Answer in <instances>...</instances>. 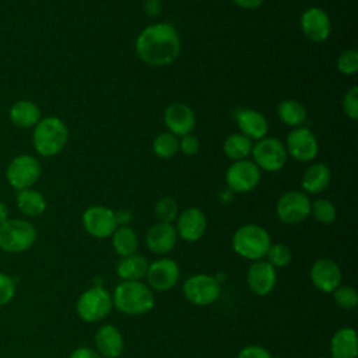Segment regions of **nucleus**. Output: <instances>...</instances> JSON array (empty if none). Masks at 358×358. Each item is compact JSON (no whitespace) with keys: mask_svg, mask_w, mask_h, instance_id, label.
<instances>
[{"mask_svg":"<svg viewBox=\"0 0 358 358\" xmlns=\"http://www.w3.org/2000/svg\"><path fill=\"white\" fill-rule=\"evenodd\" d=\"M138 59L152 67H164L176 60L180 53V39L169 22H155L145 27L136 39Z\"/></svg>","mask_w":358,"mask_h":358,"instance_id":"obj_1","label":"nucleus"},{"mask_svg":"<svg viewBox=\"0 0 358 358\" xmlns=\"http://www.w3.org/2000/svg\"><path fill=\"white\" fill-rule=\"evenodd\" d=\"M113 306L129 316L148 313L155 303L154 291L143 281H122L112 295Z\"/></svg>","mask_w":358,"mask_h":358,"instance_id":"obj_2","label":"nucleus"},{"mask_svg":"<svg viewBox=\"0 0 358 358\" xmlns=\"http://www.w3.org/2000/svg\"><path fill=\"white\" fill-rule=\"evenodd\" d=\"M69 140L67 124L57 116H45L34 126L32 145L42 157H55L63 151Z\"/></svg>","mask_w":358,"mask_h":358,"instance_id":"obj_3","label":"nucleus"},{"mask_svg":"<svg viewBox=\"0 0 358 358\" xmlns=\"http://www.w3.org/2000/svg\"><path fill=\"white\" fill-rule=\"evenodd\" d=\"M271 239L268 232L257 224H245L232 235V249L248 260H260L266 256Z\"/></svg>","mask_w":358,"mask_h":358,"instance_id":"obj_4","label":"nucleus"},{"mask_svg":"<svg viewBox=\"0 0 358 358\" xmlns=\"http://www.w3.org/2000/svg\"><path fill=\"white\" fill-rule=\"evenodd\" d=\"M113 308L112 295L101 285L85 289L76 303V310L80 319L88 323L101 322Z\"/></svg>","mask_w":358,"mask_h":358,"instance_id":"obj_5","label":"nucleus"},{"mask_svg":"<svg viewBox=\"0 0 358 358\" xmlns=\"http://www.w3.org/2000/svg\"><path fill=\"white\" fill-rule=\"evenodd\" d=\"M36 239L35 227L25 220H6L0 224V248L17 253L29 249Z\"/></svg>","mask_w":358,"mask_h":358,"instance_id":"obj_6","label":"nucleus"},{"mask_svg":"<svg viewBox=\"0 0 358 358\" xmlns=\"http://www.w3.org/2000/svg\"><path fill=\"white\" fill-rule=\"evenodd\" d=\"M42 166L36 157L31 154H20L14 157L6 168V179L15 190L32 187L41 178Z\"/></svg>","mask_w":358,"mask_h":358,"instance_id":"obj_7","label":"nucleus"},{"mask_svg":"<svg viewBox=\"0 0 358 358\" xmlns=\"http://www.w3.org/2000/svg\"><path fill=\"white\" fill-rule=\"evenodd\" d=\"M250 155L257 168L267 172H277L284 168L288 154L284 143L275 137H263L252 147Z\"/></svg>","mask_w":358,"mask_h":358,"instance_id":"obj_8","label":"nucleus"},{"mask_svg":"<svg viewBox=\"0 0 358 358\" xmlns=\"http://www.w3.org/2000/svg\"><path fill=\"white\" fill-rule=\"evenodd\" d=\"M182 289L185 298L196 306H208L221 295L218 280L208 274H194L186 278Z\"/></svg>","mask_w":358,"mask_h":358,"instance_id":"obj_9","label":"nucleus"},{"mask_svg":"<svg viewBox=\"0 0 358 358\" xmlns=\"http://www.w3.org/2000/svg\"><path fill=\"white\" fill-rule=\"evenodd\" d=\"M310 199L306 193L291 190L284 193L275 206V213L280 221L288 225H295L305 221L310 215Z\"/></svg>","mask_w":358,"mask_h":358,"instance_id":"obj_10","label":"nucleus"},{"mask_svg":"<svg viewBox=\"0 0 358 358\" xmlns=\"http://www.w3.org/2000/svg\"><path fill=\"white\" fill-rule=\"evenodd\" d=\"M262 179V171L250 159L234 161L225 173V182L234 193H248L253 190Z\"/></svg>","mask_w":358,"mask_h":358,"instance_id":"obj_11","label":"nucleus"},{"mask_svg":"<svg viewBox=\"0 0 358 358\" xmlns=\"http://www.w3.org/2000/svg\"><path fill=\"white\" fill-rule=\"evenodd\" d=\"M287 154L299 162H310L317 157L319 143L316 136L303 126L292 129L285 138Z\"/></svg>","mask_w":358,"mask_h":358,"instance_id":"obj_12","label":"nucleus"},{"mask_svg":"<svg viewBox=\"0 0 358 358\" xmlns=\"http://www.w3.org/2000/svg\"><path fill=\"white\" fill-rule=\"evenodd\" d=\"M83 227L88 235L105 239L112 236L119 225L112 208L105 206H91L83 213Z\"/></svg>","mask_w":358,"mask_h":358,"instance_id":"obj_13","label":"nucleus"},{"mask_svg":"<svg viewBox=\"0 0 358 358\" xmlns=\"http://www.w3.org/2000/svg\"><path fill=\"white\" fill-rule=\"evenodd\" d=\"M145 278L148 282L147 285L152 291L165 292L178 284L180 278V270L175 260L161 257L148 264Z\"/></svg>","mask_w":358,"mask_h":358,"instance_id":"obj_14","label":"nucleus"},{"mask_svg":"<svg viewBox=\"0 0 358 358\" xmlns=\"http://www.w3.org/2000/svg\"><path fill=\"white\" fill-rule=\"evenodd\" d=\"M301 29L312 42H324L331 32V21L329 14L320 7L306 8L299 20Z\"/></svg>","mask_w":358,"mask_h":358,"instance_id":"obj_15","label":"nucleus"},{"mask_svg":"<svg viewBox=\"0 0 358 358\" xmlns=\"http://www.w3.org/2000/svg\"><path fill=\"white\" fill-rule=\"evenodd\" d=\"M164 124L168 131L176 137L193 131L196 126V115L190 106L183 102H173L164 110Z\"/></svg>","mask_w":358,"mask_h":358,"instance_id":"obj_16","label":"nucleus"},{"mask_svg":"<svg viewBox=\"0 0 358 358\" xmlns=\"http://www.w3.org/2000/svg\"><path fill=\"white\" fill-rule=\"evenodd\" d=\"M246 282L253 294L259 296L268 295L277 282L275 268L267 260H255L248 268Z\"/></svg>","mask_w":358,"mask_h":358,"instance_id":"obj_17","label":"nucleus"},{"mask_svg":"<svg viewBox=\"0 0 358 358\" xmlns=\"http://www.w3.org/2000/svg\"><path fill=\"white\" fill-rule=\"evenodd\" d=\"M176 234L186 242L199 241L207 228V220L201 210L196 207H189L178 214L176 217Z\"/></svg>","mask_w":358,"mask_h":358,"instance_id":"obj_18","label":"nucleus"},{"mask_svg":"<svg viewBox=\"0 0 358 358\" xmlns=\"http://www.w3.org/2000/svg\"><path fill=\"white\" fill-rule=\"evenodd\" d=\"M312 284L322 292L331 294L341 282V270L338 264L330 259H317L309 271Z\"/></svg>","mask_w":358,"mask_h":358,"instance_id":"obj_19","label":"nucleus"},{"mask_svg":"<svg viewBox=\"0 0 358 358\" xmlns=\"http://www.w3.org/2000/svg\"><path fill=\"white\" fill-rule=\"evenodd\" d=\"M178 242V234L175 225L168 222H157L154 224L147 235L145 245L150 252L155 255H166L169 253Z\"/></svg>","mask_w":358,"mask_h":358,"instance_id":"obj_20","label":"nucleus"},{"mask_svg":"<svg viewBox=\"0 0 358 358\" xmlns=\"http://www.w3.org/2000/svg\"><path fill=\"white\" fill-rule=\"evenodd\" d=\"M234 116L241 133L248 138L257 141L267 136L268 123L263 113L249 108H239Z\"/></svg>","mask_w":358,"mask_h":358,"instance_id":"obj_21","label":"nucleus"},{"mask_svg":"<svg viewBox=\"0 0 358 358\" xmlns=\"http://www.w3.org/2000/svg\"><path fill=\"white\" fill-rule=\"evenodd\" d=\"M95 347L103 358H119L124 350L123 336L113 324H103L95 333Z\"/></svg>","mask_w":358,"mask_h":358,"instance_id":"obj_22","label":"nucleus"},{"mask_svg":"<svg viewBox=\"0 0 358 358\" xmlns=\"http://www.w3.org/2000/svg\"><path fill=\"white\" fill-rule=\"evenodd\" d=\"M8 117L14 126L20 129H31L41 120L42 112L35 102L20 99L10 106Z\"/></svg>","mask_w":358,"mask_h":358,"instance_id":"obj_23","label":"nucleus"},{"mask_svg":"<svg viewBox=\"0 0 358 358\" xmlns=\"http://www.w3.org/2000/svg\"><path fill=\"white\" fill-rule=\"evenodd\" d=\"M357 333L351 327L338 329L330 340V358H357Z\"/></svg>","mask_w":358,"mask_h":358,"instance_id":"obj_24","label":"nucleus"},{"mask_svg":"<svg viewBox=\"0 0 358 358\" xmlns=\"http://www.w3.org/2000/svg\"><path fill=\"white\" fill-rule=\"evenodd\" d=\"M330 179H331L330 168L323 162H315L306 168L301 179V186L303 189V193L317 194L329 186Z\"/></svg>","mask_w":358,"mask_h":358,"instance_id":"obj_25","label":"nucleus"},{"mask_svg":"<svg viewBox=\"0 0 358 358\" xmlns=\"http://www.w3.org/2000/svg\"><path fill=\"white\" fill-rule=\"evenodd\" d=\"M148 264L150 263L145 256L133 253L119 259L116 264V274L122 281H140L145 277Z\"/></svg>","mask_w":358,"mask_h":358,"instance_id":"obj_26","label":"nucleus"},{"mask_svg":"<svg viewBox=\"0 0 358 358\" xmlns=\"http://www.w3.org/2000/svg\"><path fill=\"white\" fill-rule=\"evenodd\" d=\"M15 203L18 210L28 217H39L46 210L45 196L39 190H35L32 187L18 190Z\"/></svg>","mask_w":358,"mask_h":358,"instance_id":"obj_27","label":"nucleus"},{"mask_svg":"<svg viewBox=\"0 0 358 358\" xmlns=\"http://www.w3.org/2000/svg\"><path fill=\"white\" fill-rule=\"evenodd\" d=\"M277 116L284 124L295 129L303 126V123L308 119V112L306 108L299 101L284 99L277 106Z\"/></svg>","mask_w":358,"mask_h":358,"instance_id":"obj_28","label":"nucleus"},{"mask_svg":"<svg viewBox=\"0 0 358 358\" xmlns=\"http://www.w3.org/2000/svg\"><path fill=\"white\" fill-rule=\"evenodd\" d=\"M112 246L116 255L120 257L133 255L138 248V236L136 231L129 225L117 227L112 234Z\"/></svg>","mask_w":358,"mask_h":358,"instance_id":"obj_29","label":"nucleus"},{"mask_svg":"<svg viewBox=\"0 0 358 358\" xmlns=\"http://www.w3.org/2000/svg\"><path fill=\"white\" fill-rule=\"evenodd\" d=\"M252 140L242 133H234L224 141V152L232 161L248 159L252 152Z\"/></svg>","mask_w":358,"mask_h":358,"instance_id":"obj_30","label":"nucleus"},{"mask_svg":"<svg viewBox=\"0 0 358 358\" xmlns=\"http://www.w3.org/2000/svg\"><path fill=\"white\" fill-rule=\"evenodd\" d=\"M178 151H179V138L169 131L159 133L152 140V152L158 158H164V159L172 158L173 155L178 154Z\"/></svg>","mask_w":358,"mask_h":358,"instance_id":"obj_31","label":"nucleus"},{"mask_svg":"<svg viewBox=\"0 0 358 358\" xmlns=\"http://www.w3.org/2000/svg\"><path fill=\"white\" fill-rule=\"evenodd\" d=\"M154 214H155L158 222L172 224L179 214L178 201L169 196L161 197L154 206Z\"/></svg>","mask_w":358,"mask_h":358,"instance_id":"obj_32","label":"nucleus"},{"mask_svg":"<svg viewBox=\"0 0 358 358\" xmlns=\"http://www.w3.org/2000/svg\"><path fill=\"white\" fill-rule=\"evenodd\" d=\"M310 214L315 220L323 225H329L336 220L337 210L336 206L327 199H316L310 204Z\"/></svg>","mask_w":358,"mask_h":358,"instance_id":"obj_33","label":"nucleus"},{"mask_svg":"<svg viewBox=\"0 0 358 358\" xmlns=\"http://www.w3.org/2000/svg\"><path fill=\"white\" fill-rule=\"evenodd\" d=\"M264 257L274 268H281L291 263L292 253L285 243H271Z\"/></svg>","mask_w":358,"mask_h":358,"instance_id":"obj_34","label":"nucleus"},{"mask_svg":"<svg viewBox=\"0 0 358 358\" xmlns=\"http://www.w3.org/2000/svg\"><path fill=\"white\" fill-rule=\"evenodd\" d=\"M333 299L336 305L341 309H354L358 305L357 289L351 285H338L333 292Z\"/></svg>","mask_w":358,"mask_h":358,"instance_id":"obj_35","label":"nucleus"},{"mask_svg":"<svg viewBox=\"0 0 358 358\" xmlns=\"http://www.w3.org/2000/svg\"><path fill=\"white\" fill-rule=\"evenodd\" d=\"M337 69L344 76H354L358 71V53L355 49H345L337 59Z\"/></svg>","mask_w":358,"mask_h":358,"instance_id":"obj_36","label":"nucleus"},{"mask_svg":"<svg viewBox=\"0 0 358 358\" xmlns=\"http://www.w3.org/2000/svg\"><path fill=\"white\" fill-rule=\"evenodd\" d=\"M343 112L350 117L351 120L358 119V87H351L343 96Z\"/></svg>","mask_w":358,"mask_h":358,"instance_id":"obj_37","label":"nucleus"},{"mask_svg":"<svg viewBox=\"0 0 358 358\" xmlns=\"http://www.w3.org/2000/svg\"><path fill=\"white\" fill-rule=\"evenodd\" d=\"M179 150L185 154V155H196L200 150V141L197 138V136H194L193 133L180 136L179 140Z\"/></svg>","mask_w":358,"mask_h":358,"instance_id":"obj_38","label":"nucleus"},{"mask_svg":"<svg viewBox=\"0 0 358 358\" xmlns=\"http://www.w3.org/2000/svg\"><path fill=\"white\" fill-rule=\"evenodd\" d=\"M14 281L6 274H0V305L10 302L14 296Z\"/></svg>","mask_w":358,"mask_h":358,"instance_id":"obj_39","label":"nucleus"},{"mask_svg":"<svg viewBox=\"0 0 358 358\" xmlns=\"http://www.w3.org/2000/svg\"><path fill=\"white\" fill-rule=\"evenodd\" d=\"M238 358H273V357L270 351L262 345H248L239 351Z\"/></svg>","mask_w":358,"mask_h":358,"instance_id":"obj_40","label":"nucleus"},{"mask_svg":"<svg viewBox=\"0 0 358 358\" xmlns=\"http://www.w3.org/2000/svg\"><path fill=\"white\" fill-rule=\"evenodd\" d=\"M69 358H101L96 350L90 348V347H78L76 348Z\"/></svg>","mask_w":358,"mask_h":358,"instance_id":"obj_41","label":"nucleus"},{"mask_svg":"<svg viewBox=\"0 0 358 358\" xmlns=\"http://www.w3.org/2000/svg\"><path fill=\"white\" fill-rule=\"evenodd\" d=\"M144 11L150 17H158L162 11V1L161 0H145L144 1Z\"/></svg>","mask_w":358,"mask_h":358,"instance_id":"obj_42","label":"nucleus"},{"mask_svg":"<svg viewBox=\"0 0 358 358\" xmlns=\"http://www.w3.org/2000/svg\"><path fill=\"white\" fill-rule=\"evenodd\" d=\"M115 215H116V222L119 227H124V225H129L133 220V214L130 210L127 208H123V210H119V211H115Z\"/></svg>","mask_w":358,"mask_h":358,"instance_id":"obj_43","label":"nucleus"},{"mask_svg":"<svg viewBox=\"0 0 358 358\" xmlns=\"http://www.w3.org/2000/svg\"><path fill=\"white\" fill-rule=\"evenodd\" d=\"M234 4H236L241 8L245 10H255L259 8L264 0H231Z\"/></svg>","mask_w":358,"mask_h":358,"instance_id":"obj_44","label":"nucleus"},{"mask_svg":"<svg viewBox=\"0 0 358 358\" xmlns=\"http://www.w3.org/2000/svg\"><path fill=\"white\" fill-rule=\"evenodd\" d=\"M234 196H235V193H234L232 190L227 189V190H222V192L220 193V200H221L222 203H231V201L234 200Z\"/></svg>","mask_w":358,"mask_h":358,"instance_id":"obj_45","label":"nucleus"},{"mask_svg":"<svg viewBox=\"0 0 358 358\" xmlns=\"http://www.w3.org/2000/svg\"><path fill=\"white\" fill-rule=\"evenodd\" d=\"M7 217H8V208L3 201H0V224H3L6 220H8Z\"/></svg>","mask_w":358,"mask_h":358,"instance_id":"obj_46","label":"nucleus"},{"mask_svg":"<svg viewBox=\"0 0 358 358\" xmlns=\"http://www.w3.org/2000/svg\"><path fill=\"white\" fill-rule=\"evenodd\" d=\"M322 358H326V357H322Z\"/></svg>","mask_w":358,"mask_h":358,"instance_id":"obj_47","label":"nucleus"}]
</instances>
